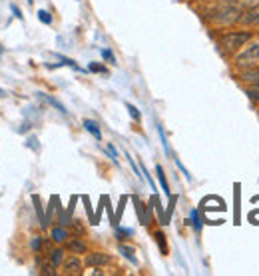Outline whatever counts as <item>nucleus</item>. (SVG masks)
<instances>
[{
	"label": "nucleus",
	"mask_w": 259,
	"mask_h": 276,
	"mask_svg": "<svg viewBox=\"0 0 259 276\" xmlns=\"http://www.w3.org/2000/svg\"><path fill=\"white\" fill-rule=\"evenodd\" d=\"M30 248H32L34 252H38V250L42 248V238H40V236H34L32 242H30Z\"/></svg>",
	"instance_id": "2eb2a0df"
},
{
	"label": "nucleus",
	"mask_w": 259,
	"mask_h": 276,
	"mask_svg": "<svg viewBox=\"0 0 259 276\" xmlns=\"http://www.w3.org/2000/svg\"><path fill=\"white\" fill-rule=\"evenodd\" d=\"M108 262H110V256L104 252H92L86 256V266H92V268H98V266L108 264Z\"/></svg>",
	"instance_id": "39448f33"
},
{
	"label": "nucleus",
	"mask_w": 259,
	"mask_h": 276,
	"mask_svg": "<svg viewBox=\"0 0 259 276\" xmlns=\"http://www.w3.org/2000/svg\"><path fill=\"white\" fill-rule=\"evenodd\" d=\"M155 238L159 240V246H161V252H165V246H163V236H161V234H157Z\"/></svg>",
	"instance_id": "6ab92c4d"
},
{
	"label": "nucleus",
	"mask_w": 259,
	"mask_h": 276,
	"mask_svg": "<svg viewBox=\"0 0 259 276\" xmlns=\"http://www.w3.org/2000/svg\"><path fill=\"white\" fill-rule=\"evenodd\" d=\"M50 236H52V240H54V242H64V240L68 238V234H66V230H64V228H52Z\"/></svg>",
	"instance_id": "9d476101"
},
{
	"label": "nucleus",
	"mask_w": 259,
	"mask_h": 276,
	"mask_svg": "<svg viewBox=\"0 0 259 276\" xmlns=\"http://www.w3.org/2000/svg\"><path fill=\"white\" fill-rule=\"evenodd\" d=\"M239 22H241L243 26H259V4L247 8L245 12H241Z\"/></svg>",
	"instance_id": "20e7f679"
},
{
	"label": "nucleus",
	"mask_w": 259,
	"mask_h": 276,
	"mask_svg": "<svg viewBox=\"0 0 259 276\" xmlns=\"http://www.w3.org/2000/svg\"><path fill=\"white\" fill-rule=\"evenodd\" d=\"M54 268H56V266H54L52 262H44V264H42V274L54 276L56 274V270H54Z\"/></svg>",
	"instance_id": "4468645a"
},
{
	"label": "nucleus",
	"mask_w": 259,
	"mask_h": 276,
	"mask_svg": "<svg viewBox=\"0 0 259 276\" xmlns=\"http://www.w3.org/2000/svg\"><path fill=\"white\" fill-rule=\"evenodd\" d=\"M241 80L251 82V84L259 82V68H251V66H249L245 72H241Z\"/></svg>",
	"instance_id": "6e6552de"
},
{
	"label": "nucleus",
	"mask_w": 259,
	"mask_h": 276,
	"mask_svg": "<svg viewBox=\"0 0 259 276\" xmlns=\"http://www.w3.org/2000/svg\"><path fill=\"white\" fill-rule=\"evenodd\" d=\"M64 270L66 274H80L82 272V262L78 256H70L64 260Z\"/></svg>",
	"instance_id": "423d86ee"
},
{
	"label": "nucleus",
	"mask_w": 259,
	"mask_h": 276,
	"mask_svg": "<svg viewBox=\"0 0 259 276\" xmlns=\"http://www.w3.org/2000/svg\"><path fill=\"white\" fill-rule=\"evenodd\" d=\"M38 18H40V20H42L44 24H50V22H52L50 14H48L46 10H40V12H38Z\"/></svg>",
	"instance_id": "dca6fc26"
},
{
	"label": "nucleus",
	"mask_w": 259,
	"mask_h": 276,
	"mask_svg": "<svg viewBox=\"0 0 259 276\" xmlns=\"http://www.w3.org/2000/svg\"><path fill=\"white\" fill-rule=\"evenodd\" d=\"M84 126H86V130L90 132V134H94V138H102V134H100V128H98V124L96 122H92V120H84Z\"/></svg>",
	"instance_id": "9b49d317"
},
{
	"label": "nucleus",
	"mask_w": 259,
	"mask_h": 276,
	"mask_svg": "<svg viewBox=\"0 0 259 276\" xmlns=\"http://www.w3.org/2000/svg\"><path fill=\"white\" fill-rule=\"evenodd\" d=\"M50 262L54 264V266H60V264L64 262V250H62V248L52 250L50 252Z\"/></svg>",
	"instance_id": "1a4fd4ad"
},
{
	"label": "nucleus",
	"mask_w": 259,
	"mask_h": 276,
	"mask_svg": "<svg viewBox=\"0 0 259 276\" xmlns=\"http://www.w3.org/2000/svg\"><path fill=\"white\" fill-rule=\"evenodd\" d=\"M118 250H120V252H122V254H124V256H126V258L130 260V262H134V264H136V256H134V248H130V246H124V244H120V248H118Z\"/></svg>",
	"instance_id": "f8f14e48"
},
{
	"label": "nucleus",
	"mask_w": 259,
	"mask_h": 276,
	"mask_svg": "<svg viewBox=\"0 0 259 276\" xmlns=\"http://www.w3.org/2000/svg\"><path fill=\"white\" fill-rule=\"evenodd\" d=\"M259 62V40L247 42L239 54H235V66H255Z\"/></svg>",
	"instance_id": "7ed1b4c3"
},
{
	"label": "nucleus",
	"mask_w": 259,
	"mask_h": 276,
	"mask_svg": "<svg viewBox=\"0 0 259 276\" xmlns=\"http://www.w3.org/2000/svg\"><path fill=\"white\" fill-rule=\"evenodd\" d=\"M155 170H157V178H159V184H161L163 192H165V194H169V188H167V182H165V176H163V170H161V166H157Z\"/></svg>",
	"instance_id": "ddd939ff"
},
{
	"label": "nucleus",
	"mask_w": 259,
	"mask_h": 276,
	"mask_svg": "<svg viewBox=\"0 0 259 276\" xmlns=\"http://www.w3.org/2000/svg\"><path fill=\"white\" fill-rule=\"evenodd\" d=\"M28 2H30V4H32V2H34V0H28Z\"/></svg>",
	"instance_id": "412c9836"
},
{
	"label": "nucleus",
	"mask_w": 259,
	"mask_h": 276,
	"mask_svg": "<svg viewBox=\"0 0 259 276\" xmlns=\"http://www.w3.org/2000/svg\"><path fill=\"white\" fill-rule=\"evenodd\" d=\"M32 200H34V204H36V212L40 214V218H42V226H44V216H42V206H40V198H38V196H34Z\"/></svg>",
	"instance_id": "f3484780"
},
{
	"label": "nucleus",
	"mask_w": 259,
	"mask_h": 276,
	"mask_svg": "<svg viewBox=\"0 0 259 276\" xmlns=\"http://www.w3.org/2000/svg\"><path fill=\"white\" fill-rule=\"evenodd\" d=\"M68 250L72 252V254H86V242L84 240H80V238H70L68 240Z\"/></svg>",
	"instance_id": "0eeeda50"
},
{
	"label": "nucleus",
	"mask_w": 259,
	"mask_h": 276,
	"mask_svg": "<svg viewBox=\"0 0 259 276\" xmlns=\"http://www.w3.org/2000/svg\"><path fill=\"white\" fill-rule=\"evenodd\" d=\"M126 106H128L130 114H132V116H134L136 120H140V112H138V108H136V106H132V104H126Z\"/></svg>",
	"instance_id": "a211bd4d"
},
{
	"label": "nucleus",
	"mask_w": 259,
	"mask_h": 276,
	"mask_svg": "<svg viewBox=\"0 0 259 276\" xmlns=\"http://www.w3.org/2000/svg\"><path fill=\"white\" fill-rule=\"evenodd\" d=\"M207 18H209L215 26H229V24L239 22V18H241V8H239L237 4H223V6L215 8Z\"/></svg>",
	"instance_id": "f257e3e1"
},
{
	"label": "nucleus",
	"mask_w": 259,
	"mask_h": 276,
	"mask_svg": "<svg viewBox=\"0 0 259 276\" xmlns=\"http://www.w3.org/2000/svg\"><path fill=\"white\" fill-rule=\"evenodd\" d=\"M102 54H104V58H108V60H110V62H114V58H112V54H110V52H108V50H104Z\"/></svg>",
	"instance_id": "aec40b11"
},
{
	"label": "nucleus",
	"mask_w": 259,
	"mask_h": 276,
	"mask_svg": "<svg viewBox=\"0 0 259 276\" xmlns=\"http://www.w3.org/2000/svg\"><path fill=\"white\" fill-rule=\"evenodd\" d=\"M249 40H251V32L233 30V32H225V34H221V38H219V46L223 48V52L235 54V52L241 50Z\"/></svg>",
	"instance_id": "f03ea898"
}]
</instances>
